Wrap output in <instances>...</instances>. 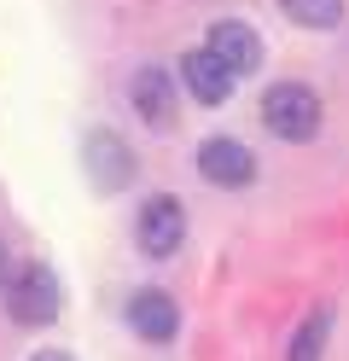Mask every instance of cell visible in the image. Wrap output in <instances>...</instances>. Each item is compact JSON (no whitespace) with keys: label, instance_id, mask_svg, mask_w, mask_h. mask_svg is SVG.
<instances>
[{"label":"cell","instance_id":"ba28073f","mask_svg":"<svg viewBox=\"0 0 349 361\" xmlns=\"http://www.w3.org/2000/svg\"><path fill=\"white\" fill-rule=\"evenodd\" d=\"M180 82H186V94H192L198 105H221V99H233V82L239 76L216 59V47H192L180 59Z\"/></svg>","mask_w":349,"mask_h":361},{"label":"cell","instance_id":"52a82bcc","mask_svg":"<svg viewBox=\"0 0 349 361\" xmlns=\"http://www.w3.org/2000/svg\"><path fill=\"white\" fill-rule=\"evenodd\" d=\"M128 326L146 338V344H169V338L180 332V309L169 291H157V286H140L134 298H128Z\"/></svg>","mask_w":349,"mask_h":361},{"label":"cell","instance_id":"30bf717a","mask_svg":"<svg viewBox=\"0 0 349 361\" xmlns=\"http://www.w3.org/2000/svg\"><path fill=\"white\" fill-rule=\"evenodd\" d=\"M326 344H332V314L309 309V314H302V326H297V338H291V355L286 361H320Z\"/></svg>","mask_w":349,"mask_h":361},{"label":"cell","instance_id":"8fae6325","mask_svg":"<svg viewBox=\"0 0 349 361\" xmlns=\"http://www.w3.org/2000/svg\"><path fill=\"white\" fill-rule=\"evenodd\" d=\"M279 12L297 30H338L343 24V0H279Z\"/></svg>","mask_w":349,"mask_h":361},{"label":"cell","instance_id":"277c9868","mask_svg":"<svg viewBox=\"0 0 349 361\" xmlns=\"http://www.w3.org/2000/svg\"><path fill=\"white\" fill-rule=\"evenodd\" d=\"M134 239H140V251L157 257V262H163V257H175V251H180V239H186V210H180V198H169V192L146 198Z\"/></svg>","mask_w":349,"mask_h":361},{"label":"cell","instance_id":"7c38bea8","mask_svg":"<svg viewBox=\"0 0 349 361\" xmlns=\"http://www.w3.org/2000/svg\"><path fill=\"white\" fill-rule=\"evenodd\" d=\"M30 361H76V355H64V350H41V355H30Z\"/></svg>","mask_w":349,"mask_h":361},{"label":"cell","instance_id":"8992f818","mask_svg":"<svg viewBox=\"0 0 349 361\" xmlns=\"http://www.w3.org/2000/svg\"><path fill=\"white\" fill-rule=\"evenodd\" d=\"M128 99H134V111H140V123H152V128H175L180 94H175V76H169V71H157V64L134 71V82H128Z\"/></svg>","mask_w":349,"mask_h":361},{"label":"cell","instance_id":"7a4b0ae2","mask_svg":"<svg viewBox=\"0 0 349 361\" xmlns=\"http://www.w3.org/2000/svg\"><path fill=\"white\" fill-rule=\"evenodd\" d=\"M6 314L18 326H47L59 314V280H53V268H18V274L6 280Z\"/></svg>","mask_w":349,"mask_h":361},{"label":"cell","instance_id":"4fadbf2b","mask_svg":"<svg viewBox=\"0 0 349 361\" xmlns=\"http://www.w3.org/2000/svg\"><path fill=\"white\" fill-rule=\"evenodd\" d=\"M0 291H6V251H0Z\"/></svg>","mask_w":349,"mask_h":361},{"label":"cell","instance_id":"3957f363","mask_svg":"<svg viewBox=\"0 0 349 361\" xmlns=\"http://www.w3.org/2000/svg\"><path fill=\"white\" fill-rule=\"evenodd\" d=\"M82 164H87V180L99 192H123L134 180V146L123 134H111V128H93L87 146H82Z\"/></svg>","mask_w":349,"mask_h":361},{"label":"cell","instance_id":"5b68a950","mask_svg":"<svg viewBox=\"0 0 349 361\" xmlns=\"http://www.w3.org/2000/svg\"><path fill=\"white\" fill-rule=\"evenodd\" d=\"M198 175L209 187H250L256 180V157L245 140H233V134H209L198 146Z\"/></svg>","mask_w":349,"mask_h":361},{"label":"cell","instance_id":"6da1fadb","mask_svg":"<svg viewBox=\"0 0 349 361\" xmlns=\"http://www.w3.org/2000/svg\"><path fill=\"white\" fill-rule=\"evenodd\" d=\"M262 123L274 128V140L286 146H309L320 134V94L309 82H274L262 94Z\"/></svg>","mask_w":349,"mask_h":361},{"label":"cell","instance_id":"9c48e42d","mask_svg":"<svg viewBox=\"0 0 349 361\" xmlns=\"http://www.w3.org/2000/svg\"><path fill=\"white\" fill-rule=\"evenodd\" d=\"M204 47H216V59L227 64L233 76H250L256 64H262V35H256L245 18H221V24H209Z\"/></svg>","mask_w":349,"mask_h":361}]
</instances>
